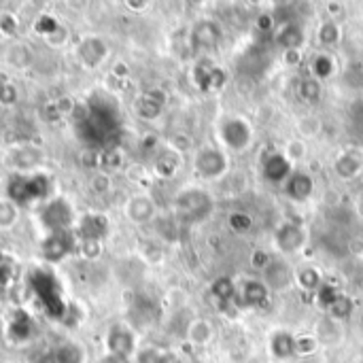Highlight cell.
Instances as JSON below:
<instances>
[{
	"label": "cell",
	"mask_w": 363,
	"mask_h": 363,
	"mask_svg": "<svg viewBox=\"0 0 363 363\" xmlns=\"http://www.w3.org/2000/svg\"><path fill=\"white\" fill-rule=\"evenodd\" d=\"M179 166H181V155L177 151L168 149V151H162L157 155L153 168H155V174L160 179H170V177H174V172L179 170Z\"/></svg>",
	"instance_id": "obj_24"
},
{
	"label": "cell",
	"mask_w": 363,
	"mask_h": 363,
	"mask_svg": "<svg viewBox=\"0 0 363 363\" xmlns=\"http://www.w3.org/2000/svg\"><path fill=\"white\" fill-rule=\"evenodd\" d=\"M262 174L268 183H283L294 174V168L283 153H272L262 162Z\"/></svg>",
	"instance_id": "obj_12"
},
{
	"label": "cell",
	"mask_w": 363,
	"mask_h": 363,
	"mask_svg": "<svg viewBox=\"0 0 363 363\" xmlns=\"http://www.w3.org/2000/svg\"><path fill=\"white\" fill-rule=\"evenodd\" d=\"M238 298L242 300V304L247 308H262L264 304H268L270 300V289L264 281L259 279H247L240 287H238Z\"/></svg>",
	"instance_id": "obj_11"
},
{
	"label": "cell",
	"mask_w": 363,
	"mask_h": 363,
	"mask_svg": "<svg viewBox=\"0 0 363 363\" xmlns=\"http://www.w3.org/2000/svg\"><path fill=\"white\" fill-rule=\"evenodd\" d=\"M319 342L315 336H308V334H302V336H296V357H308L317 351Z\"/></svg>",
	"instance_id": "obj_35"
},
{
	"label": "cell",
	"mask_w": 363,
	"mask_h": 363,
	"mask_svg": "<svg viewBox=\"0 0 363 363\" xmlns=\"http://www.w3.org/2000/svg\"><path fill=\"white\" fill-rule=\"evenodd\" d=\"M60 28H57V21L53 19V17H49V15H43L38 21H36V32H40V34H47V36H51L53 32H57Z\"/></svg>",
	"instance_id": "obj_43"
},
{
	"label": "cell",
	"mask_w": 363,
	"mask_h": 363,
	"mask_svg": "<svg viewBox=\"0 0 363 363\" xmlns=\"http://www.w3.org/2000/svg\"><path fill=\"white\" fill-rule=\"evenodd\" d=\"M219 136L223 145L232 151H245L253 140V128L242 117H228L219 128Z\"/></svg>",
	"instance_id": "obj_3"
},
{
	"label": "cell",
	"mask_w": 363,
	"mask_h": 363,
	"mask_svg": "<svg viewBox=\"0 0 363 363\" xmlns=\"http://www.w3.org/2000/svg\"><path fill=\"white\" fill-rule=\"evenodd\" d=\"M102 253V242L100 240H83L81 245V255L85 259H96Z\"/></svg>",
	"instance_id": "obj_41"
},
{
	"label": "cell",
	"mask_w": 363,
	"mask_h": 363,
	"mask_svg": "<svg viewBox=\"0 0 363 363\" xmlns=\"http://www.w3.org/2000/svg\"><path fill=\"white\" fill-rule=\"evenodd\" d=\"M336 60L330 55V53H319L315 60H313V66H311V77L323 81V79H330L334 74V64Z\"/></svg>",
	"instance_id": "obj_28"
},
{
	"label": "cell",
	"mask_w": 363,
	"mask_h": 363,
	"mask_svg": "<svg viewBox=\"0 0 363 363\" xmlns=\"http://www.w3.org/2000/svg\"><path fill=\"white\" fill-rule=\"evenodd\" d=\"M334 170L340 179H357L363 172V149L359 147H349L347 151H342L338 155V160L334 162Z\"/></svg>",
	"instance_id": "obj_9"
},
{
	"label": "cell",
	"mask_w": 363,
	"mask_h": 363,
	"mask_svg": "<svg viewBox=\"0 0 363 363\" xmlns=\"http://www.w3.org/2000/svg\"><path fill=\"white\" fill-rule=\"evenodd\" d=\"M196 170L200 177L204 179H221L228 168H230V160L228 155L217 149V147H204L196 153V162H194Z\"/></svg>",
	"instance_id": "obj_5"
},
{
	"label": "cell",
	"mask_w": 363,
	"mask_h": 363,
	"mask_svg": "<svg viewBox=\"0 0 363 363\" xmlns=\"http://www.w3.org/2000/svg\"><path fill=\"white\" fill-rule=\"evenodd\" d=\"M211 296L217 300V302H223V304H230L234 302V298L238 296V287L236 283L230 279V277H219L211 283Z\"/></svg>",
	"instance_id": "obj_25"
},
{
	"label": "cell",
	"mask_w": 363,
	"mask_h": 363,
	"mask_svg": "<svg viewBox=\"0 0 363 363\" xmlns=\"http://www.w3.org/2000/svg\"><path fill=\"white\" fill-rule=\"evenodd\" d=\"M283 62L287 66H298L302 62V51L300 49H285L283 51Z\"/></svg>",
	"instance_id": "obj_47"
},
{
	"label": "cell",
	"mask_w": 363,
	"mask_h": 363,
	"mask_svg": "<svg viewBox=\"0 0 363 363\" xmlns=\"http://www.w3.org/2000/svg\"><path fill=\"white\" fill-rule=\"evenodd\" d=\"M257 28L264 30V32L272 30V28H274V17H272L270 13H262V15L257 17Z\"/></svg>",
	"instance_id": "obj_48"
},
{
	"label": "cell",
	"mask_w": 363,
	"mask_h": 363,
	"mask_svg": "<svg viewBox=\"0 0 363 363\" xmlns=\"http://www.w3.org/2000/svg\"><path fill=\"white\" fill-rule=\"evenodd\" d=\"M272 262V257H270V253H266V251H262V249H255L253 251V255H251V266L253 268H257V270H266L268 268V264Z\"/></svg>",
	"instance_id": "obj_44"
},
{
	"label": "cell",
	"mask_w": 363,
	"mask_h": 363,
	"mask_svg": "<svg viewBox=\"0 0 363 363\" xmlns=\"http://www.w3.org/2000/svg\"><path fill=\"white\" fill-rule=\"evenodd\" d=\"M274 245L281 253H287V255L298 253L306 245V230L298 223L285 221L274 232Z\"/></svg>",
	"instance_id": "obj_6"
},
{
	"label": "cell",
	"mask_w": 363,
	"mask_h": 363,
	"mask_svg": "<svg viewBox=\"0 0 363 363\" xmlns=\"http://www.w3.org/2000/svg\"><path fill=\"white\" fill-rule=\"evenodd\" d=\"M228 228H230L232 232H236V234H247V232H251V228H253V219H251V215H247V213H232V215L228 217Z\"/></svg>",
	"instance_id": "obj_33"
},
{
	"label": "cell",
	"mask_w": 363,
	"mask_h": 363,
	"mask_svg": "<svg viewBox=\"0 0 363 363\" xmlns=\"http://www.w3.org/2000/svg\"><path fill=\"white\" fill-rule=\"evenodd\" d=\"M294 279V272L289 270V266L285 262H277L272 259L268 264V268L264 270V283L268 285V289H285Z\"/></svg>",
	"instance_id": "obj_17"
},
{
	"label": "cell",
	"mask_w": 363,
	"mask_h": 363,
	"mask_svg": "<svg viewBox=\"0 0 363 363\" xmlns=\"http://www.w3.org/2000/svg\"><path fill=\"white\" fill-rule=\"evenodd\" d=\"M160 357H162V351L149 347V349H143V351L136 353L134 363H160Z\"/></svg>",
	"instance_id": "obj_42"
},
{
	"label": "cell",
	"mask_w": 363,
	"mask_h": 363,
	"mask_svg": "<svg viewBox=\"0 0 363 363\" xmlns=\"http://www.w3.org/2000/svg\"><path fill=\"white\" fill-rule=\"evenodd\" d=\"M0 26H2V32H4V34H15V28H17V23L13 21V17H2Z\"/></svg>",
	"instance_id": "obj_52"
},
{
	"label": "cell",
	"mask_w": 363,
	"mask_h": 363,
	"mask_svg": "<svg viewBox=\"0 0 363 363\" xmlns=\"http://www.w3.org/2000/svg\"><path fill=\"white\" fill-rule=\"evenodd\" d=\"M304 40H306V34H304V30H302L300 26H296V23H285V26H281L279 32H277V43L283 47V51H285V49H302Z\"/></svg>",
	"instance_id": "obj_22"
},
{
	"label": "cell",
	"mask_w": 363,
	"mask_h": 363,
	"mask_svg": "<svg viewBox=\"0 0 363 363\" xmlns=\"http://www.w3.org/2000/svg\"><path fill=\"white\" fill-rule=\"evenodd\" d=\"M72 221V211L64 200H55L51 202L45 211H43V223L45 228L55 234V232H68V225Z\"/></svg>",
	"instance_id": "obj_8"
},
{
	"label": "cell",
	"mask_w": 363,
	"mask_h": 363,
	"mask_svg": "<svg viewBox=\"0 0 363 363\" xmlns=\"http://www.w3.org/2000/svg\"><path fill=\"white\" fill-rule=\"evenodd\" d=\"M285 157L291 162V164H298L306 157V145L302 140H289L287 145V151H285Z\"/></svg>",
	"instance_id": "obj_38"
},
{
	"label": "cell",
	"mask_w": 363,
	"mask_h": 363,
	"mask_svg": "<svg viewBox=\"0 0 363 363\" xmlns=\"http://www.w3.org/2000/svg\"><path fill=\"white\" fill-rule=\"evenodd\" d=\"M315 191V181L308 172L294 170V174L285 181V194L296 202H306Z\"/></svg>",
	"instance_id": "obj_13"
},
{
	"label": "cell",
	"mask_w": 363,
	"mask_h": 363,
	"mask_svg": "<svg viewBox=\"0 0 363 363\" xmlns=\"http://www.w3.org/2000/svg\"><path fill=\"white\" fill-rule=\"evenodd\" d=\"M13 162L19 168H32V166L40 164V151L34 147H21L19 151H15Z\"/></svg>",
	"instance_id": "obj_31"
},
{
	"label": "cell",
	"mask_w": 363,
	"mask_h": 363,
	"mask_svg": "<svg viewBox=\"0 0 363 363\" xmlns=\"http://www.w3.org/2000/svg\"><path fill=\"white\" fill-rule=\"evenodd\" d=\"M294 279L308 294L319 291L323 287V277H321V272L315 266H302V268H298L296 274H294Z\"/></svg>",
	"instance_id": "obj_23"
},
{
	"label": "cell",
	"mask_w": 363,
	"mask_h": 363,
	"mask_svg": "<svg viewBox=\"0 0 363 363\" xmlns=\"http://www.w3.org/2000/svg\"><path fill=\"white\" fill-rule=\"evenodd\" d=\"M164 104H166V94L160 91V89H149L147 94L138 96L136 102H134V111L140 119H147V121H153L162 115L164 111Z\"/></svg>",
	"instance_id": "obj_10"
},
{
	"label": "cell",
	"mask_w": 363,
	"mask_h": 363,
	"mask_svg": "<svg viewBox=\"0 0 363 363\" xmlns=\"http://www.w3.org/2000/svg\"><path fill=\"white\" fill-rule=\"evenodd\" d=\"M55 363H81L83 362V351L77 345H62L53 353Z\"/></svg>",
	"instance_id": "obj_32"
},
{
	"label": "cell",
	"mask_w": 363,
	"mask_h": 363,
	"mask_svg": "<svg viewBox=\"0 0 363 363\" xmlns=\"http://www.w3.org/2000/svg\"><path fill=\"white\" fill-rule=\"evenodd\" d=\"M108 232V221L104 215H85L79 223V236L83 240H102Z\"/></svg>",
	"instance_id": "obj_19"
},
{
	"label": "cell",
	"mask_w": 363,
	"mask_h": 363,
	"mask_svg": "<svg viewBox=\"0 0 363 363\" xmlns=\"http://www.w3.org/2000/svg\"><path fill=\"white\" fill-rule=\"evenodd\" d=\"M30 287L34 289L36 298L43 302V306L47 308L49 315L53 317H62L66 313V304L60 296V287L55 283V279L47 272H34L30 277Z\"/></svg>",
	"instance_id": "obj_2"
},
{
	"label": "cell",
	"mask_w": 363,
	"mask_h": 363,
	"mask_svg": "<svg viewBox=\"0 0 363 363\" xmlns=\"http://www.w3.org/2000/svg\"><path fill=\"white\" fill-rule=\"evenodd\" d=\"M298 130L304 136H317L321 132V119L317 115H304L298 119Z\"/></svg>",
	"instance_id": "obj_37"
},
{
	"label": "cell",
	"mask_w": 363,
	"mask_h": 363,
	"mask_svg": "<svg viewBox=\"0 0 363 363\" xmlns=\"http://www.w3.org/2000/svg\"><path fill=\"white\" fill-rule=\"evenodd\" d=\"M13 279V266L11 264H0V285H9Z\"/></svg>",
	"instance_id": "obj_49"
},
{
	"label": "cell",
	"mask_w": 363,
	"mask_h": 363,
	"mask_svg": "<svg viewBox=\"0 0 363 363\" xmlns=\"http://www.w3.org/2000/svg\"><path fill=\"white\" fill-rule=\"evenodd\" d=\"M108 185H111V181H108L106 174H98V177L94 179V189L100 191V194H104V191L108 189Z\"/></svg>",
	"instance_id": "obj_51"
},
{
	"label": "cell",
	"mask_w": 363,
	"mask_h": 363,
	"mask_svg": "<svg viewBox=\"0 0 363 363\" xmlns=\"http://www.w3.org/2000/svg\"><path fill=\"white\" fill-rule=\"evenodd\" d=\"M215 70V64L211 60H200L194 66V81L202 91H211V74Z\"/></svg>",
	"instance_id": "obj_29"
},
{
	"label": "cell",
	"mask_w": 363,
	"mask_h": 363,
	"mask_svg": "<svg viewBox=\"0 0 363 363\" xmlns=\"http://www.w3.org/2000/svg\"><path fill=\"white\" fill-rule=\"evenodd\" d=\"M340 296H342V294H340L334 285H325V283H323V287L319 289V296H317V298H319V304L328 311Z\"/></svg>",
	"instance_id": "obj_39"
},
{
	"label": "cell",
	"mask_w": 363,
	"mask_h": 363,
	"mask_svg": "<svg viewBox=\"0 0 363 363\" xmlns=\"http://www.w3.org/2000/svg\"><path fill=\"white\" fill-rule=\"evenodd\" d=\"M325 313H328V319H332L334 323L347 321V319H351L353 313H355V302H353V298H349V296L342 294Z\"/></svg>",
	"instance_id": "obj_26"
},
{
	"label": "cell",
	"mask_w": 363,
	"mask_h": 363,
	"mask_svg": "<svg viewBox=\"0 0 363 363\" xmlns=\"http://www.w3.org/2000/svg\"><path fill=\"white\" fill-rule=\"evenodd\" d=\"M6 191L15 202L40 200L49 194V181L47 177H13Z\"/></svg>",
	"instance_id": "obj_4"
},
{
	"label": "cell",
	"mask_w": 363,
	"mask_h": 363,
	"mask_svg": "<svg viewBox=\"0 0 363 363\" xmlns=\"http://www.w3.org/2000/svg\"><path fill=\"white\" fill-rule=\"evenodd\" d=\"M221 38V28L211 21V19H204V21H198L191 30V45L194 47H200V49H211L219 43Z\"/></svg>",
	"instance_id": "obj_15"
},
{
	"label": "cell",
	"mask_w": 363,
	"mask_h": 363,
	"mask_svg": "<svg viewBox=\"0 0 363 363\" xmlns=\"http://www.w3.org/2000/svg\"><path fill=\"white\" fill-rule=\"evenodd\" d=\"M340 38H342V32H340V26L336 23V21H323L321 26H319V43L321 45H325V47H334V45H338L340 43Z\"/></svg>",
	"instance_id": "obj_30"
},
{
	"label": "cell",
	"mask_w": 363,
	"mask_h": 363,
	"mask_svg": "<svg viewBox=\"0 0 363 363\" xmlns=\"http://www.w3.org/2000/svg\"><path fill=\"white\" fill-rule=\"evenodd\" d=\"M100 363H128V359H121V357H113V355H108V357H104Z\"/></svg>",
	"instance_id": "obj_54"
},
{
	"label": "cell",
	"mask_w": 363,
	"mask_h": 363,
	"mask_svg": "<svg viewBox=\"0 0 363 363\" xmlns=\"http://www.w3.org/2000/svg\"><path fill=\"white\" fill-rule=\"evenodd\" d=\"M225 79H228L225 70L219 68V66H215V70H213V74H211V91H213V89H221V87L225 85Z\"/></svg>",
	"instance_id": "obj_45"
},
{
	"label": "cell",
	"mask_w": 363,
	"mask_h": 363,
	"mask_svg": "<svg viewBox=\"0 0 363 363\" xmlns=\"http://www.w3.org/2000/svg\"><path fill=\"white\" fill-rule=\"evenodd\" d=\"M123 164V155L117 149H106L98 153V166L106 168V170H117Z\"/></svg>",
	"instance_id": "obj_34"
},
{
	"label": "cell",
	"mask_w": 363,
	"mask_h": 363,
	"mask_svg": "<svg viewBox=\"0 0 363 363\" xmlns=\"http://www.w3.org/2000/svg\"><path fill=\"white\" fill-rule=\"evenodd\" d=\"M187 340L194 345V347H206L213 336H215V328L211 321L206 319H194L189 325H187V332H185Z\"/></svg>",
	"instance_id": "obj_21"
},
{
	"label": "cell",
	"mask_w": 363,
	"mask_h": 363,
	"mask_svg": "<svg viewBox=\"0 0 363 363\" xmlns=\"http://www.w3.org/2000/svg\"><path fill=\"white\" fill-rule=\"evenodd\" d=\"M125 213L128 217L134 221V223H149L153 217H155V204L151 198L147 196H134L128 206H125Z\"/></svg>",
	"instance_id": "obj_18"
},
{
	"label": "cell",
	"mask_w": 363,
	"mask_h": 363,
	"mask_svg": "<svg viewBox=\"0 0 363 363\" xmlns=\"http://www.w3.org/2000/svg\"><path fill=\"white\" fill-rule=\"evenodd\" d=\"M298 94H300V98H302L304 102L317 104V102L321 100V96H323V83H321L319 79H315V77H306V79L300 81Z\"/></svg>",
	"instance_id": "obj_27"
},
{
	"label": "cell",
	"mask_w": 363,
	"mask_h": 363,
	"mask_svg": "<svg viewBox=\"0 0 363 363\" xmlns=\"http://www.w3.org/2000/svg\"><path fill=\"white\" fill-rule=\"evenodd\" d=\"M72 247H74V240L68 232H55V234H49V238L43 242V255L47 262H60L70 253Z\"/></svg>",
	"instance_id": "obj_14"
},
{
	"label": "cell",
	"mask_w": 363,
	"mask_h": 363,
	"mask_svg": "<svg viewBox=\"0 0 363 363\" xmlns=\"http://www.w3.org/2000/svg\"><path fill=\"white\" fill-rule=\"evenodd\" d=\"M17 100V91H15V87L11 85V83H2L0 85V102H4V104H13Z\"/></svg>",
	"instance_id": "obj_46"
},
{
	"label": "cell",
	"mask_w": 363,
	"mask_h": 363,
	"mask_svg": "<svg viewBox=\"0 0 363 363\" xmlns=\"http://www.w3.org/2000/svg\"><path fill=\"white\" fill-rule=\"evenodd\" d=\"M106 349H108V355H113V357L130 359L136 351V338L128 328L115 325V328H111V332L106 336Z\"/></svg>",
	"instance_id": "obj_7"
},
{
	"label": "cell",
	"mask_w": 363,
	"mask_h": 363,
	"mask_svg": "<svg viewBox=\"0 0 363 363\" xmlns=\"http://www.w3.org/2000/svg\"><path fill=\"white\" fill-rule=\"evenodd\" d=\"M160 363H181V359L170 353V351H162V357H160Z\"/></svg>",
	"instance_id": "obj_53"
},
{
	"label": "cell",
	"mask_w": 363,
	"mask_h": 363,
	"mask_svg": "<svg viewBox=\"0 0 363 363\" xmlns=\"http://www.w3.org/2000/svg\"><path fill=\"white\" fill-rule=\"evenodd\" d=\"M79 57L87 68H96L106 57V45L100 38H87L79 47Z\"/></svg>",
	"instance_id": "obj_20"
},
{
	"label": "cell",
	"mask_w": 363,
	"mask_h": 363,
	"mask_svg": "<svg viewBox=\"0 0 363 363\" xmlns=\"http://www.w3.org/2000/svg\"><path fill=\"white\" fill-rule=\"evenodd\" d=\"M172 145H174V149L187 151V149L191 147V140H189V136H185V134H177V136L172 138Z\"/></svg>",
	"instance_id": "obj_50"
},
{
	"label": "cell",
	"mask_w": 363,
	"mask_h": 363,
	"mask_svg": "<svg viewBox=\"0 0 363 363\" xmlns=\"http://www.w3.org/2000/svg\"><path fill=\"white\" fill-rule=\"evenodd\" d=\"M270 353H272V357H277L281 362L294 359L296 357V334H291L287 330L274 332L270 338Z\"/></svg>",
	"instance_id": "obj_16"
},
{
	"label": "cell",
	"mask_w": 363,
	"mask_h": 363,
	"mask_svg": "<svg viewBox=\"0 0 363 363\" xmlns=\"http://www.w3.org/2000/svg\"><path fill=\"white\" fill-rule=\"evenodd\" d=\"M17 219V208L11 202H0V228L13 225Z\"/></svg>",
	"instance_id": "obj_40"
},
{
	"label": "cell",
	"mask_w": 363,
	"mask_h": 363,
	"mask_svg": "<svg viewBox=\"0 0 363 363\" xmlns=\"http://www.w3.org/2000/svg\"><path fill=\"white\" fill-rule=\"evenodd\" d=\"M30 332H32V323H30L28 315H26V313H17V315H15L13 325H11V334H13V338L23 340V338H28V334H30Z\"/></svg>",
	"instance_id": "obj_36"
},
{
	"label": "cell",
	"mask_w": 363,
	"mask_h": 363,
	"mask_svg": "<svg viewBox=\"0 0 363 363\" xmlns=\"http://www.w3.org/2000/svg\"><path fill=\"white\" fill-rule=\"evenodd\" d=\"M128 6H132V9H145L147 4L145 2H128Z\"/></svg>",
	"instance_id": "obj_55"
},
{
	"label": "cell",
	"mask_w": 363,
	"mask_h": 363,
	"mask_svg": "<svg viewBox=\"0 0 363 363\" xmlns=\"http://www.w3.org/2000/svg\"><path fill=\"white\" fill-rule=\"evenodd\" d=\"M174 211L181 219L187 221H202L213 211V198L204 189H183L174 200Z\"/></svg>",
	"instance_id": "obj_1"
}]
</instances>
